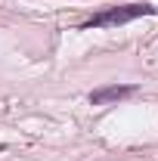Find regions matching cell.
<instances>
[{"instance_id": "obj_1", "label": "cell", "mask_w": 158, "mask_h": 161, "mask_svg": "<svg viewBox=\"0 0 158 161\" xmlns=\"http://www.w3.org/2000/svg\"><path fill=\"white\" fill-rule=\"evenodd\" d=\"M155 3H121V6H105L93 13L87 22H81V31H93V28H121V25H130L137 19H146V16H155Z\"/></svg>"}, {"instance_id": "obj_2", "label": "cell", "mask_w": 158, "mask_h": 161, "mask_svg": "<svg viewBox=\"0 0 158 161\" xmlns=\"http://www.w3.org/2000/svg\"><path fill=\"white\" fill-rule=\"evenodd\" d=\"M137 93V84H105V87H96L90 90V105H115L121 99H130Z\"/></svg>"}]
</instances>
